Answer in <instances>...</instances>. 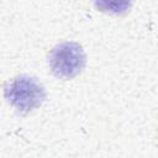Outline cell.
I'll list each match as a JSON object with an SVG mask.
<instances>
[{"instance_id": "7a4b0ae2", "label": "cell", "mask_w": 158, "mask_h": 158, "mask_svg": "<svg viewBox=\"0 0 158 158\" xmlns=\"http://www.w3.org/2000/svg\"><path fill=\"white\" fill-rule=\"evenodd\" d=\"M85 53L77 42H63L49 53V67L52 73L60 79L77 77L85 67Z\"/></svg>"}, {"instance_id": "3957f363", "label": "cell", "mask_w": 158, "mask_h": 158, "mask_svg": "<svg viewBox=\"0 0 158 158\" xmlns=\"http://www.w3.org/2000/svg\"><path fill=\"white\" fill-rule=\"evenodd\" d=\"M94 5L101 12L123 15L130 11L132 0H94Z\"/></svg>"}, {"instance_id": "6da1fadb", "label": "cell", "mask_w": 158, "mask_h": 158, "mask_svg": "<svg viewBox=\"0 0 158 158\" xmlns=\"http://www.w3.org/2000/svg\"><path fill=\"white\" fill-rule=\"evenodd\" d=\"M5 98L16 110L27 114L42 105L46 90L36 78L20 75L5 86Z\"/></svg>"}]
</instances>
